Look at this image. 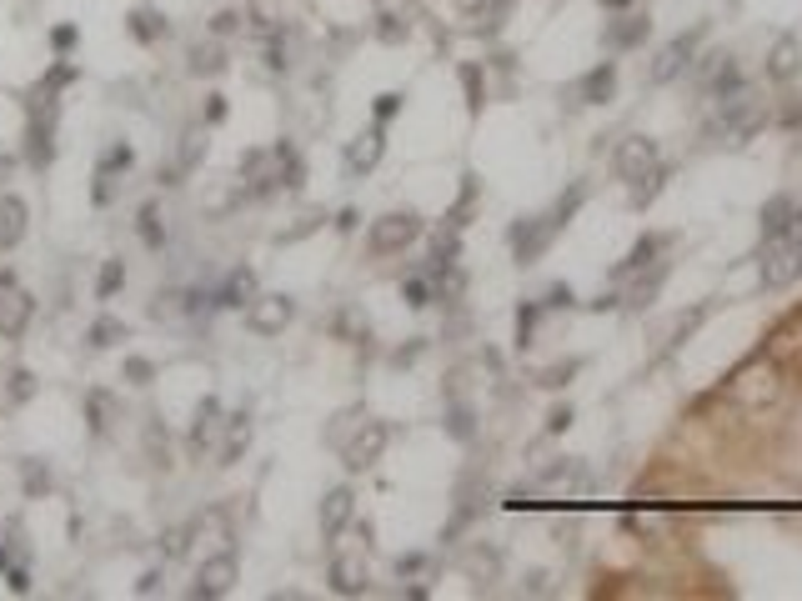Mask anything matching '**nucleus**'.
<instances>
[{"label": "nucleus", "mask_w": 802, "mask_h": 601, "mask_svg": "<svg viewBox=\"0 0 802 601\" xmlns=\"http://www.w3.org/2000/svg\"><path fill=\"white\" fill-rule=\"evenodd\" d=\"M782 396H788V381H782V366L772 361L768 351L752 356L748 366H738V371L727 376V401H732V406H742L748 416H762V411H772Z\"/></svg>", "instance_id": "1"}, {"label": "nucleus", "mask_w": 802, "mask_h": 601, "mask_svg": "<svg viewBox=\"0 0 802 601\" xmlns=\"http://www.w3.org/2000/svg\"><path fill=\"white\" fill-rule=\"evenodd\" d=\"M422 236V215L416 211H387L381 221H371V256H396V251H406L412 241Z\"/></svg>", "instance_id": "2"}, {"label": "nucleus", "mask_w": 802, "mask_h": 601, "mask_svg": "<svg viewBox=\"0 0 802 601\" xmlns=\"http://www.w3.org/2000/svg\"><path fill=\"white\" fill-rule=\"evenodd\" d=\"M552 236H557V225L547 221V215H521V221L507 231V246H511V256H517V266H537V261L547 256V246H552Z\"/></svg>", "instance_id": "3"}, {"label": "nucleus", "mask_w": 802, "mask_h": 601, "mask_svg": "<svg viewBox=\"0 0 802 601\" xmlns=\"http://www.w3.org/2000/svg\"><path fill=\"white\" fill-rule=\"evenodd\" d=\"M657 166H662L657 161V140H647V136L622 140L617 156H612V171H617V181H627V186H642Z\"/></svg>", "instance_id": "4"}, {"label": "nucleus", "mask_w": 802, "mask_h": 601, "mask_svg": "<svg viewBox=\"0 0 802 601\" xmlns=\"http://www.w3.org/2000/svg\"><path fill=\"white\" fill-rule=\"evenodd\" d=\"M697 41H702V25H697L692 35H677V41H667L657 51V61H652V81L657 86H667V81H677V75L692 65V51H697Z\"/></svg>", "instance_id": "5"}, {"label": "nucleus", "mask_w": 802, "mask_h": 601, "mask_svg": "<svg viewBox=\"0 0 802 601\" xmlns=\"http://www.w3.org/2000/svg\"><path fill=\"white\" fill-rule=\"evenodd\" d=\"M612 91H617V65L602 61V65H592V71L572 86V106H607Z\"/></svg>", "instance_id": "6"}, {"label": "nucleus", "mask_w": 802, "mask_h": 601, "mask_svg": "<svg viewBox=\"0 0 802 601\" xmlns=\"http://www.w3.org/2000/svg\"><path fill=\"white\" fill-rule=\"evenodd\" d=\"M291 311H296L291 296H256L251 300V311H246V326L256 336H276L286 321H291Z\"/></svg>", "instance_id": "7"}, {"label": "nucleus", "mask_w": 802, "mask_h": 601, "mask_svg": "<svg viewBox=\"0 0 802 601\" xmlns=\"http://www.w3.org/2000/svg\"><path fill=\"white\" fill-rule=\"evenodd\" d=\"M387 441H391V431L381 426V421H361V436L347 446V466H351V472H367V466H377L381 451H387Z\"/></svg>", "instance_id": "8"}, {"label": "nucleus", "mask_w": 802, "mask_h": 601, "mask_svg": "<svg viewBox=\"0 0 802 601\" xmlns=\"http://www.w3.org/2000/svg\"><path fill=\"white\" fill-rule=\"evenodd\" d=\"M231 581H236V557L231 551H221V557L201 561V571H196V591L191 596H226Z\"/></svg>", "instance_id": "9"}, {"label": "nucleus", "mask_w": 802, "mask_h": 601, "mask_svg": "<svg viewBox=\"0 0 802 601\" xmlns=\"http://www.w3.org/2000/svg\"><path fill=\"white\" fill-rule=\"evenodd\" d=\"M351 511H357V496H351L347 486H337V491L321 501V531H326V537H341L347 521H351Z\"/></svg>", "instance_id": "10"}, {"label": "nucleus", "mask_w": 802, "mask_h": 601, "mask_svg": "<svg viewBox=\"0 0 802 601\" xmlns=\"http://www.w3.org/2000/svg\"><path fill=\"white\" fill-rule=\"evenodd\" d=\"M642 41H647V21H642V15H622V21H612L607 31H602V45H607V51H637Z\"/></svg>", "instance_id": "11"}, {"label": "nucleus", "mask_w": 802, "mask_h": 601, "mask_svg": "<svg viewBox=\"0 0 802 601\" xmlns=\"http://www.w3.org/2000/svg\"><path fill=\"white\" fill-rule=\"evenodd\" d=\"M667 246H673V236H642L637 246H632L627 256L617 261V271H612V276H632V271H647V266H652V261H657Z\"/></svg>", "instance_id": "12"}, {"label": "nucleus", "mask_w": 802, "mask_h": 601, "mask_svg": "<svg viewBox=\"0 0 802 601\" xmlns=\"http://www.w3.org/2000/svg\"><path fill=\"white\" fill-rule=\"evenodd\" d=\"M792 221H797V205H792V196H772L768 205H762V236L768 241H782L792 231Z\"/></svg>", "instance_id": "13"}, {"label": "nucleus", "mask_w": 802, "mask_h": 601, "mask_svg": "<svg viewBox=\"0 0 802 601\" xmlns=\"http://www.w3.org/2000/svg\"><path fill=\"white\" fill-rule=\"evenodd\" d=\"M25 215H31V211H25L21 196H0V246H5V251L25 236Z\"/></svg>", "instance_id": "14"}, {"label": "nucleus", "mask_w": 802, "mask_h": 601, "mask_svg": "<svg viewBox=\"0 0 802 601\" xmlns=\"http://www.w3.org/2000/svg\"><path fill=\"white\" fill-rule=\"evenodd\" d=\"M331 591H341V596H361L367 591V567L351 557H337L331 561Z\"/></svg>", "instance_id": "15"}, {"label": "nucleus", "mask_w": 802, "mask_h": 601, "mask_svg": "<svg viewBox=\"0 0 802 601\" xmlns=\"http://www.w3.org/2000/svg\"><path fill=\"white\" fill-rule=\"evenodd\" d=\"M216 300L221 306H251V300H256V276H251L246 266H236L226 276V286L216 291Z\"/></svg>", "instance_id": "16"}, {"label": "nucleus", "mask_w": 802, "mask_h": 601, "mask_svg": "<svg viewBox=\"0 0 802 601\" xmlns=\"http://www.w3.org/2000/svg\"><path fill=\"white\" fill-rule=\"evenodd\" d=\"M662 281H667V261H652V266H647V276H642L637 286H632V296H627V306H632V311H642V306H652V300H657Z\"/></svg>", "instance_id": "17"}, {"label": "nucleus", "mask_w": 802, "mask_h": 601, "mask_svg": "<svg viewBox=\"0 0 802 601\" xmlns=\"http://www.w3.org/2000/svg\"><path fill=\"white\" fill-rule=\"evenodd\" d=\"M768 75H772V81H792V75H797V41H792V35H782V41L772 45Z\"/></svg>", "instance_id": "18"}, {"label": "nucleus", "mask_w": 802, "mask_h": 601, "mask_svg": "<svg viewBox=\"0 0 802 601\" xmlns=\"http://www.w3.org/2000/svg\"><path fill=\"white\" fill-rule=\"evenodd\" d=\"M462 91H466V110L482 116V106H487V81H482V65L477 61L462 65Z\"/></svg>", "instance_id": "19"}, {"label": "nucleus", "mask_w": 802, "mask_h": 601, "mask_svg": "<svg viewBox=\"0 0 802 601\" xmlns=\"http://www.w3.org/2000/svg\"><path fill=\"white\" fill-rule=\"evenodd\" d=\"M25 321H31V296L25 291H15V296H5V316H0V331L5 336H21Z\"/></svg>", "instance_id": "20"}, {"label": "nucleus", "mask_w": 802, "mask_h": 601, "mask_svg": "<svg viewBox=\"0 0 802 601\" xmlns=\"http://www.w3.org/2000/svg\"><path fill=\"white\" fill-rule=\"evenodd\" d=\"M582 201H587V186H582V181H577V186H572V191H567V196H562V201H557V205H552V215H547V221H552V225H557V231H562V225H567V221H572V215H577V205H582Z\"/></svg>", "instance_id": "21"}, {"label": "nucleus", "mask_w": 802, "mask_h": 601, "mask_svg": "<svg viewBox=\"0 0 802 601\" xmlns=\"http://www.w3.org/2000/svg\"><path fill=\"white\" fill-rule=\"evenodd\" d=\"M662 186H667V166H657V171L647 176V186H632V205H637V211H642V205H652L662 196Z\"/></svg>", "instance_id": "22"}, {"label": "nucleus", "mask_w": 802, "mask_h": 601, "mask_svg": "<svg viewBox=\"0 0 802 601\" xmlns=\"http://www.w3.org/2000/svg\"><path fill=\"white\" fill-rule=\"evenodd\" d=\"M802 346V336H797V326H782V331H772L768 336V356L772 361H782V356H792Z\"/></svg>", "instance_id": "23"}, {"label": "nucleus", "mask_w": 802, "mask_h": 601, "mask_svg": "<svg viewBox=\"0 0 802 601\" xmlns=\"http://www.w3.org/2000/svg\"><path fill=\"white\" fill-rule=\"evenodd\" d=\"M582 371V361H562V366H547L542 376H537V386H547V391H557V386H567L572 376Z\"/></svg>", "instance_id": "24"}, {"label": "nucleus", "mask_w": 802, "mask_h": 601, "mask_svg": "<svg viewBox=\"0 0 802 601\" xmlns=\"http://www.w3.org/2000/svg\"><path fill=\"white\" fill-rule=\"evenodd\" d=\"M446 431H452L456 441H472V436H477V426H472V411H466L462 401H456V406L446 411Z\"/></svg>", "instance_id": "25"}, {"label": "nucleus", "mask_w": 802, "mask_h": 601, "mask_svg": "<svg viewBox=\"0 0 802 601\" xmlns=\"http://www.w3.org/2000/svg\"><path fill=\"white\" fill-rule=\"evenodd\" d=\"M120 286H126V266H120V261H106V271H100V286H96V296H100V300H110V296H116Z\"/></svg>", "instance_id": "26"}, {"label": "nucleus", "mask_w": 802, "mask_h": 601, "mask_svg": "<svg viewBox=\"0 0 802 601\" xmlns=\"http://www.w3.org/2000/svg\"><path fill=\"white\" fill-rule=\"evenodd\" d=\"M537 316H542V306L537 300H527L517 311V346H531V331H537Z\"/></svg>", "instance_id": "27"}, {"label": "nucleus", "mask_w": 802, "mask_h": 601, "mask_svg": "<svg viewBox=\"0 0 802 601\" xmlns=\"http://www.w3.org/2000/svg\"><path fill=\"white\" fill-rule=\"evenodd\" d=\"M156 221H161V215H156V205H146V211H141V236H146V246H161V241H166V231H161Z\"/></svg>", "instance_id": "28"}, {"label": "nucleus", "mask_w": 802, "mask_h": 601, "mask_svg": "<svg viewBox=\"0 0 802 601\" xmlns=\"http://www.w3.org/2000/svg\"><path fill=\"white\" fill-rule=\"evenodd\" d=\"M130 31L141 35V41H156V35H161L166 25H156V15H151V11H136V15H130Z\"/></svg>", "instance_id": "29"}, {"label": "nucleus", "mask_w": 802, "mask_h": 601, "mask_svg": "<svg viewBox=\"0 0 802 601\" xmlns=\"http://www.w3.org/2000/svg\"><path fill=\"white\" fill-rule=\"evenodd\" d=\"M116 336H126V331H120V321H110V316H106V321H96V326H91V346H110Z\"/></svg>", "instance_id": "30"}, {"label": "nucleus", "mask_w": 802, "mask_h": 601, "mask_svg": "<svg viewBox=\"0 0 802 601\" xmlns=\"http://www.w3.org/2000/svg\"><path fill=\"white\" fill-rule=\"evenodd\" d=\"M381 41L387 45H396V41H406V21H401V15H381Z\"/></svg>", "instance_id": "31"}, {"label": "nucleus", "mask_w": 802, "mask_h": 601, "mask_svg": "<svg viewBox=\"0 0 802 601\" xmlns=\"http://www.w3.org/2000/svg\"><path fill=\"white\" fill-rule=\"evenodd\" d=\"M426 300H432V286H426L422 276H416V281H406V306H416V311H422Z\"/></svg>", "instance_id": "32"}, {"label": "nucleus", "mask_w": 802, "mask_h": 601, "mask_svg": "<svg viewBox=\"0 0 802 601\" xmlns=\"http://www.w3.org/2000/svg\"><path fill=\"white\" fill-rule=\"evenodd\" d=\"M567 306H572V291H567V286H552V291H547L542 311H567Z\"/></svg>", "instance_id": "33"}, {"label": "nucleus", "mask_w": 802, "mask_h": 601, "mask_svg": "<svg viewBox=\"0 0 802 601\" xmlns=\"http://www.w3.org/2000/svg\"><path fill=\"white\" fill-rule=\"evenodd\" d=\"M396 110H401V96H396V91H387V96H377V120H381V126H387V120L396 116Z\"/></svg>", "instance_id": "34"}, {"label": "nucleus", "mask_w": 802, "mask_h": 601, "mask_svg": "<svg viewBox=\"0 0 802 601\" xmlns=\"http://www.w3.org/2000/svg\"><path fill=\"white\" fill-rule=\"evenodd\" d=\"M126 376L136 381V386H146V381H151V361H141V356H130V361H126Z\"/></svg>", "instance_id": "35"}, {"label": "nucleus", "mask_w": 802, "mask_h": 601, "mask_svg": "<svg viewBox=\"0 0 802 601\" xmlns=\"http://www.w3.org/2000/svg\"><path fill=\"white\" fill-rule=\"evenodd\" d=\"M196 156H206V140H201V136H186V150H181V166H196Z\"/></svg>", "instance_id": "36"}, {"label": "nucleus", "mask_w": 802, "mask_h": 601, "mask_svg": "<svg viewBox=\"0 0 802 601\" xmlns=\"http://www.w3.org/2000/svg\"><path fill=\"white\" fill-rule=\"evenodd\" d=\"M567 426H572V411H567V406H557L552 416H547V431H567Z\"/></svg>", "instance_id": "37"}, {"label": "nucleus", "mask_w": 802, "mask_h": 601, "mask_svg": "<svg viewBox=\"0 0 802 601\" xmlns=\"http://www.w3.org/2000/svg\"><path fill=\"white\" fill-rule=\"evenodd\" d=\"M51 41H55V51H71V45H76V25H61Z\"/></svg>", "instance_id": "38"}, {"label": "nucleus", "mask_w": 802, "mask_h": 601, "mask_svg": "<svg viewBox=\"0 0 802 601\" xmlns=\"http://www.w3.org/2000/svg\"><path fill=\"white\" fill-rule=\"evenodd\" d=\"M426 567V557H401L396 561V571H406V577H412V571H422Z\"/></svg>", "instance_id": "39"}, {"label": "nucleus", "mask_w": 802, "mask_h": 601, "mask_svg": "<svg viewBox=\"0 0 802 601\" xmlns=\"http://www.w3.org/2000/svg\"><path fill=\"white\" fill-rule=\"evenodd\" d=\"M156 587H161V571H146V577H141V596H151Z\"/></svg>", "instance_id": "40"}, {"label": "nucleus", "mask_w": 802, "mask_h": 601, "mask_svg": "<svg viewBox=\"0 0 802 601\" xmlns=\"http://www.w3.org/2000/svg\"><path fill=\"white\" fill-rule=\"evenodd\" d=\"M456 5H462V11H482V5H487V0H456Z\"/></svg>", "instance_id": "41"}, {"label": "nucleus", "mask_w": 802, "mask_h": 601, "mask_svg": "<svg viewBox=\"0 0 802 601\" xmlns=\"http://www.w3.org/2000/svg\"><path fill=\"white\" fill-rule=\"evenodd\" d=\"M602 5H607V11H622V5H632V0H602Z\"/></svg>", "instance_id": "42"}, {"label": "nucleus", "mask_w": 802, "mask_h": 601, "mask_svg": "<svg viewBox=\"0 0 802 601\" xmlns=\"http://www.w3.org/2000/svg\"><path fill=\"white\" fill-rule=\"evenodd\" d=\"M797 276H802V256H797Z\"/></svg>", "instance_id": "43"}]
</instances>
